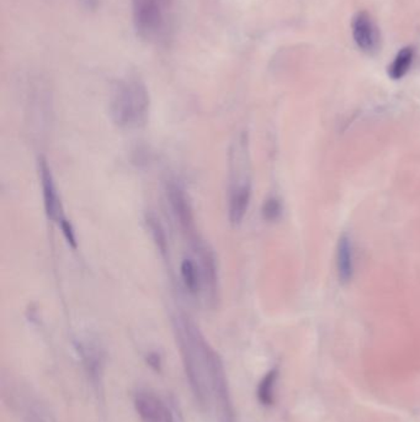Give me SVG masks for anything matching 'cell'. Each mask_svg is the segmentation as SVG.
<instances>
[{
  "label": "cell",
  "instance_id": "2",
  "mask_svg": "<svg viewBox=\"0 0 420 422\" xmlns=\"http://www.w3.org/2000/svg\"><path fill=\"white\" fill-rule=\"evenodd\" d=\"M149 104V93L141 79L126 77L113 84L110 94V114L120 128L142 126L148 118Z\"/></svg>",
  "mask_w": 420,
  "mask_h": 422
},
{
  "label": "cell",
  "instance_id": "11",
  "mask_svg": "<svg viewBox=\"0 0 420 422\" xmlns=\"http://www.w3.org/2000/svg\"><path fill=\"white\" fill-rule=\"evenodd\" d=\"M180 273H181V279L185 288L189 290V293L194 295L203 293V275L195 260L185 258L184 261L181 262Z\"/></svg>",
  "mask_w": 420,
  "mask_h": 422
},
{
  "label": "cell",
  "instance_id": "4",
  "mask_svg": "<svg viewBox=\"0 0 420 422\" xmlns=\"http://www.w3.org/2000/svg\"><path fill=\"white\" fill-rule=\"evenodd\" d=\"M133 405L142 422H175L173 411L166 401L149 390H138Z\"/></svg>",
  "mask_w": 420,
  "mask_h": 422
},
{
  "label": "cell",
  "instance_id": "16",
  "mask_svg": "<svg viewBox=\"0 0 420 422\" xmlns=\"http://www.w3.org/2000/svg\"><path fill=\"white\" fill-rule=\"evenodd\" d=\"M147 363L149 365L151 368L156 370V372H159L161 368V358L159 356V353H157V352H152L149 353L148 356H147Z\"/></svg>",
  "mask_w": 420,
  "mask_h": 422
},
{
  "label": "cell",
  "instance_id": "14",
  "mask_svg": "<svg viewBox=\"0 0 420 422\" xmlns=\"http://www.w3.org/2000/svg\"><path fill=\"white\" fill-rule=\"evenodd\" d=\"M263 213H264L265 218L271 220V221L279 218L280 213H281V204H280L279 200L274 199V198L268 200L265 203Z\"/></svg>",
  "mask_w": 420,
  "mask_h": 422
},
{
  "label": "cell",
  "instance_id": "5",
  "mask_svg": "<svg viewBox=\"0 0 420 422\" xmlns=\"http://www.w3.org/2000/svg\"><path fill=\"white\" fill-rule=\"evenodd\" d=\"M40 178L42 185L43 205H45L46 215L53 223H59L66 218L62 213L63 209H62L61 200L53 181L52 173L48 167L47 162L45 160H41L40 162Z\"/></svg>",
  "mask_w": 420,
  "mask_h": 422
},
{
  "label": "cell",
  "instance_id": "1",
  "mask_svg": "<svg viewBox=\"0 0 420 422\" xmlns=\"http://www.w3.org/2000/svg\"><path fill=\"white\" fill-rule=\"evenodd\" d=\"M173 326L195 401L213 422H237L226 370L217 352L189 316L176 315Z\"/></svg>",
  "mask_w": 420,
  "mask_h": 422
},
{
  "label": "cell",
  "instance_id": "9",
  "mask_svg": "<svg viewBox=\"0 0 420 422\" xmlns=\"http://www.w3.org/2000/svg\"><path fill=\"white\" fill-rule=\"evenodd\" d=\"M168 196L180 228H183L186 233H194V218L184 190L181 189L179 185L169 184Z\"/></svg>",
  "mask_w": 420,
  "mask_h": 422
},
{
  "label": "cell",
  "instance_id": "10",
  "mask_svg": "<svg viewBox=\"0 0 420 422\" xmlns=\"http://www.w3.org/2000/svg\"><path fill=\"white\" fill-rule=\"evenodd\" d=\"M336 268L340 283L346 284L353 278L354 273V258H353V245L348 236H341L338 243L336 252Z\"/></svg>",
  "mask_w": 420,
  "mask_h": 422
},
{
  "label": "cell",
  "instance_id": "7",
  "mask_svg": "<svg viewBox=\"0 0 420 422\" xmlns=\"http://www.w3.org/2000/svg\"><path fill=\"white\" fill-rule=\"evenodd\" d=\"M353 36L355 43L363 51L373 53L378 51L380 45V33L371 16L361 11L353 20Z\"/></svg>",
  "mask_w": 420,
  "mask_h": 422
},
{
  "label": "cell",
  "instance_id": "12",
  "mask_svg": "<svg viewBox=\"0 0 420 422\" xmlns=\"http://www.w3.org/2000/svg\"><path fill=\"white\" fill-rule=\"evenodd\" d=\"M414 60V50L413 48H404L397 55L392 65L388 67V74L393 79H401L402 77L407 74L409 71L412 63Z\"/></svg>",
  "mask_w": 420,
  "mask_h": 422
},
{
  "label": "cell",
  "instance_id": "3",
  "mask_svg": "<svg viewBox=\"0 0 420 422\" xmlns=\"http://www.w3.org/2000/svg\"><path fill=\"white\" fill-rule=\"evenodd\" d=\"M178 0H132V18L138 36L153 45H166L174 31Z\"/></svg>",
  "mask_w": 420,
  "mask_h": 422
},
{
  "label": "cell",
  "instance_id": "8",
  "mask_svg": "<svg viewBox=\"0 0 420 422\" xmlns=\"http://www.w3.org/2000/svg\"><path fill=\"white\" fill-rule=\"evenodd\" d=\"M76 347L90 382L95 387H98L101 384V379L104 375L105 362L103 351L100 350V347L96 346V343L90 341L79 342Z\"/></svg>",
  "mask_w": 420,
  "mask_h": 422
},
{
  "label": "cell",
  "instance_id": "6",
  "mask_svg": "<svg viewBox=\"0 0 420 422\" xmlns=\"http://www.w3.org/2000/svg\"><path fill=\"white\" fill-rule=\"evenodd\" d=\"M231 182L228 216L233 225H239L246 216L251 204V183L246 178H242V177H238Z\"/></svg>",
  "mask_w": 420,
  "mask_h": 422
},
{
  "label": "cell",
  "instance_id": "17",
  "mask_svg": "<svg viewBox=\"0 0 420 422\" xmlns=\"http://www.w3.org/2000/svg\"><path fill=\"white\" fill-rule=\"evenodd\" d=\"M83 1H85V3L88 4V6H90V8H94L95 3H96V0H83Z\"/></svg>",
  "mask_w": 420,
  "mask_h": 422
},
{
  "label": "cell",
  "instance_id": "13",
  "mask_svg": "<svg viewBox=\"0 0 420 422\" xmlns=\"http://www.w3.org/2000/svg\"><path fill=\"white\" fill-rule=\"evenodd\" d=\"M279 377L278 370H270L265 374L258 387V399L265 406H271L275 403V385Z\"/></svg>",
  "mask_w": 420,
  "mask_h": 422
},
{
  "label": "cell",
  "instance_id": "15",
  "mask_svg": "<svg viewBox=\"0 0 420 422\" xmlns=\"http://www.w3.org/2000/svg\"><path fill=\"white\" fill-rule=\"evenodd\" d=\"M58 226L61 228L62 233H63V236L66 238V241L68 242V245L73 247V248H76V233H74V230L72 228L71 223L67 218H64V220H62L61 223H58Z\"/></svg>",
  "mask_w": 420,
  "mask_h": 422
}]
</instances>
